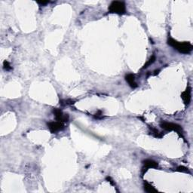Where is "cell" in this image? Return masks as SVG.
I'll list each match as a JSON object with an SVG mask.
<instances>
[{"label":"cell","mask_w":193,"mask_h":193,"mask_svg":"<svg viewBox=\"0 0 193 193\" xmlns=\"http://www.w3.org/2000/svg\"><path fill=\"white\" fill-rule=\"evenodd\" d=\"M168 44L170 46L174 48V49L177 50L180 53L182 54H189L191 51H192L193 46L190 42H179L176 41L175 39L172 38H169L168 40Z\"/></svg>","instance_id":"6da1fadb"},{"label":"cell","mask_w":193,"mask_h":193,"mask_svg":"<svg viewBox=\"0 0 193 193\" xmlns=\"http://www.w3.org/2000/svg\"><path fill=\"white\" fill-rule=\"evenodd\" d=\"M109 13H115L118 14H124L126 13L125 4L123 2L113 1L109 6Z\"/></svg>","instance_id":"7a4b0ae2"},{"label":"cell","mask_w":193,"mask_h":193,"mask_svg":"<svg viewBox=\"0 0 193 193\" xmlns=\"http://www.w3.org/2000/svg\"><path fill=\"white\" fill-rule=\"evenodd\" d=\"M160 126H161V128H163V129L165 130H168V131L174 130V131L177 132L178 134H181V135L182 133H183V129H182L181 126L177 124H175V123L168 122L164 121V122H161Z\"/></svg>","instance_id":"3957f363"},{"label":"cell","mask_w":193,"mask_h":193,"mask_svg":"<svg viewBox=\"0 0 193 193\" xmlns=\"http://www.w3.org/2000/svg\"><path fill=\"white\" fill-rule=\"evenodd\" d=\"M48 127L49 130H50L51 133L54 134L56 133V132L63 130L64 128V124L63 122H59V121H57V122H51L48 123Z\"/></svg>","instance_id":"277c9868"},{"label":"cell","mask_w":193,"mask_h":193,"mask_svg":"<svg viewBox=\"0 0 193 193\" xmlns=\"http://www.w3.org/2000/svg\"><path fill=\"white\" fill-rule=\"evenodd\" d=\"M53 113L54 114L57 121L64 123L67 122L68 120H69V115H68L67 114H63V112L60 109H54Z\"/></svg>","instance_id":"5b68a950"},{"label":"cell","mask_w":193,"mask_h":193,"mask_svg":"<svg viewBox=\"0 0 193 193\" xmlns=\"http://www.w3.org/2000/svg\"><path fill=\"white\" fill-rule=\"evenodd\" d=\"M159 165L156 161H153V160L151 159H146L143 161V167L142 168V174L143 175L144 173H146L148 169H150V168H157Z\"/></svg>","instance_id":"8992f818"},{"label":"cell","mask_w":193,"mask_h":193,"mask_svg":"<svg viewBox=\"0 0 193 193\" xmlns=\"http://www.w3.org/2000/svg\"><path fill=\"white\" fill-rule=\"evenodd\" d=\"M181 97L185 105L188 106L191 101V88L188 87L185 91H183L181 94Z\"/></svg>","instance_id":"52a82bcc"},{"label":"cell","mask_w":193,"mask_h":193,"mask_svg":"<svg viewBox=\"0 0 193 193\" xmlns=\"http://www.w3.org/2000/svg\"><path fill=\"white\" fill-rule=\"evenodd\" d=\"M125 80L132 88H136L137 87V84L135 82V76L132 73H129V74L126 75Z\"/></svg>","instance_id":"ba28073f"},{"label":"cell","mask_w":193,"mask_h":193,"mask_svg":"<svg viewBox=\"0 0 193 193\" xmlns=\"http://www.w3.org/2000/svg\"><path fill=\"white\" fill-rule=\"evenodd\" d=\"M144 190L148 193H154L157 192V189H155V187H153L151 184H150L147 182L144 183Z\"/></svg>","instance_id":"9c48e42d"},{"label":"cell","mask_w":193,"mask_h":193,"mask_svg":"<svg viewBox=\"0 0 193 193\" xmlns=\"http://www.w3.org/2000/svg\"><path fill=\"white\" fill-rule=\"evenodd\" d=\"M150 130H151V132H152V135H153L154 137H159V138H160V137H162V135H161V134L160 133V132L157 129L152 128V127H150Z\"/></svg>","instance_id":"30bf717a"},{"label":"cell","mask_w":193,"mask_h":193,"mask_svg":"<svg viewBox=\"0 0 193 193\" xmlns=\"http://www.w3.org/2000/svg\"><path fill=\"white\" fill-rule=\"evenodd\" d=\"M155 55H152L151 58H150V60H149L148 62H146V63L144 65V67H143V69H145V68L148 67L149 66H150V65H151V64L153 63L154 62H155Z\"/></svg>","instance_id":"8fae6325"},{"label":"cell","mask_w":193,"mask_h":193,"mask_svg":"<svg viewBox=\"0 0 193 193\" xmlns=\"http://www.w3.org/2000/svg\"><path fill=\"white\" fill-rule=\"evenodd\" d=\"M3 67H4V69H6V70H10V69H12V67H11L10 64L8 61H4V63H3Z\"/></svg>","instance_id":"7c38bea8"},{"label":"cell","mask_w":193,"mask_h":193,"mask_svg":"<svg viewBox=\"0 0 193 193\" xmlns=\"http://www.w3.org/2000/svg\"><path fill=\"white\" fill-rule=\"evenodd\" d=\"M176 170H177L178 171H181V172H185V173L189 172L188 168H185V167H183V166H180V167H178Z\"/></svg>","instance_id":"4fadbf2b"},{"label":"cell","mask_w":193,"mask_h":193,"mask_svg":"<svg viewBox=\"0 0 193 193\" xmlns=\"http://www.w3.org/2000/svg\"><path fill=\"white\" fill-rule=\"evenodd\" d=\"M49 2H48V1H46V2H38V4H41V5H45V4H48V3Z\"/></svg>","instance_id":"5bb4252c"}]
</instances>
